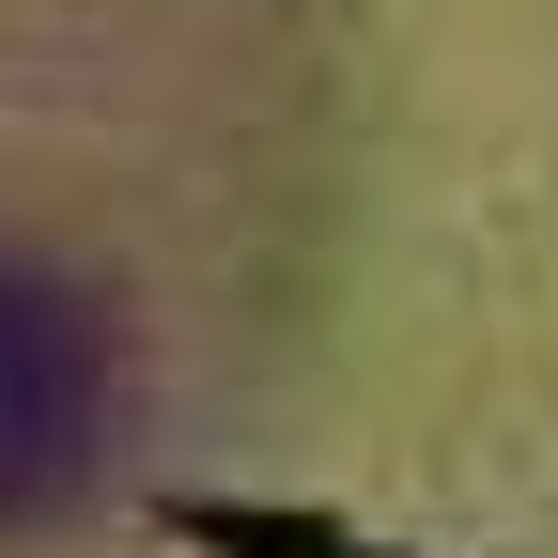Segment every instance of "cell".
<instances>
[{"label":"cell","mask_w":558,"mask_h":558,"mask_svg":"<svg viewBox=\"0 0 558 558\" xmlns=\"http://www.w3.org/2000/svg\"><path fill=\"white\" fill-rule=\"evenodd\" d=\"M357 218V0H0V558H124L295 388Z\"/></svg>","instance_id":"cell-1"}]
</instances>
